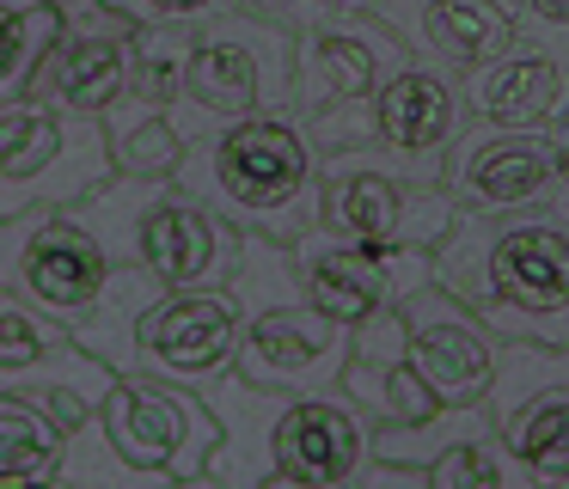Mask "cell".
<instances>
[{"mask_svg": "<svg viewBox=\"0 0 569 489\" xmlns=\"http://www.w3.org/2000/svg\"><path fill=\"white\" fill-rule=\"evenodd\" d=\"M447 196L466 220H502L527 214L563 196V166H557V134L539 129H496L471 122L459 147L447 153Z\"/></svg>", "mask_w": 569, "mask_h": 489, "instance_id": "4fadbf2b", "label": "cell"}, {"mask_svg": "<svg viewBox=\"0 0 569 489\" xmlns=\"http://www.w3.org/2000/svg\"><path fill=\"white\" fill-rule=\"evenodd\" d=\"M343 398L368 416L373 428H410L429 422L435 410H447L429 391V379L410 361V325L398 306H386L380 318L356 330V349H349V373H343Z\"/></svg>", "mask_w": 569, "mask_h": 489, "instance_id": "44dd1931", "label": "cell"}, {"mask_svg": "<svg viewBox=\"0 0 569 489\" xmlns=\"http://www.w3.org/2000/svg\"><path fill=\"white\" fill-rule=\"evenodd\" d=\"M398 312H405V325H410V361L429 379L435 398H441L447 410H483L490 391H496V373H502L508 342L496 337L471 306H459L441 281L410 293Z\"/></svg>", "mask_w": 569, "mask_h": 489, "instance_id": "2e32d148", "label": "cell"}, {"mask_svg": "<svg viewBox=\"0 0 569 489\" xmlns=\"http://www.w3.org/2000/svg\"><path fill=\"white\" fill-rule=\"evenodd\" d=\"M104 435L123 452L136 471L166 477V483H190V477H209L214 440H221V422H214L209 398L190 386H172V379L153 373H123L104 398Z\"/></svg>", "mask_w": 569, "mask_h": 489, "instance_id": "9c48e42d", "label": "cell"}, {"mask_svg": "<svg viewBox=\"0 0 569 489\" xmlns=\"http://www.w3.org/2000/svg\"><path fill=\"white\" fill-rule=\"evenodd\" d=\"M56 37H62L56 0H0V104H13V98L31 92V80L50 61Z\"/></svg>", "mask_w": 569, "mask_h": 489, "instance_id": "cb8c5ba5", "label": "cell"}, {"mask_svg": "<svg viewBox=\"0 0 569 489\" xmlns=\"http://www.w3.org/2000/svg\"><path fill=\"white\" fill-rule=\"evenodd\" d=\"M190 43H197V24L141 31L129 92L117 98V110L104 117V129H111V147L129 141L136 129H148V122H172L178 98H184V73H190Z\"/></svg>", "mask_w": 569, "mask_h": 489, "instance_id": "603a6c76", "label": "cell"}, {"mask_svg": "<svg viewBox=\"0 0 569 489\" xmlns=\"http://www.w3.org/2000/svg\"><path fill=\"white\" fill-rule=\"evenodd\" d=\"M368 465H373V422L343 391L288 398L282 422H276V483L356 489Z\"/></svg>", "mask_w": 569, "mask_h": 489, "instance_id": "ffe728a7", "label": "cell"}, {"mask_svg": "<svg viewBox=\"0 0 569 489\" xmlns=\"http://www.w3.org/2000/svg\"><path fill=\"white\" fill-rule=\"evenodd\" d=\"M202 398H209L214 422H221L209 477L221 489H270L276 483V422L288 410V391H263L251 379L227 373Z\"/></svg>", "mask_w": 569, "mask_h": 489, "instance_id": "7402d4cb", "label": "cell"}, {"mask_svg": "<svg viewBox=\"0 0 569 489\" xmlns=\"http://www.w3.org/2000/svg\"><path fill=\"white\" fill-rule=\"evenodd\" d=\"M56 12H62V37L31 80V98H50L80 117H111L136 73L141 24H129L111 0H56Z\"/></svg>", "mask_w": 569, "mask_h": 489, "instance_id": "5bb4252c", "label": "cell"}, {"mask_svg": "<svg viewBox=\"0 0 569 489\" xmlns=\"http://www.w3.org/2000/svg\"><path fill=\"white\" fill-rule=\"evenodd\" d=\"M551 134H557V166H563V196H569V117L557 122Z\"/></svg>", "mask_w": 569, "mask_h": 489, "instance_id": "836d02e7", "label": "cell"}, {"mask_svg": "<svg viewBox=\"0 0 569 489\" xmlns=\"http://www.w3.org/2000/svg\"><path fill=\"white\" fill-rule=\"evenodd\" d=\"M295 86H300V37L288 24L227 0L214 19L197 24L172 129L184 134V147H197L221 129H239V122L295 117Z\"/></svg>", "mask_w": 569, "mask_h": 489, "instance_id": "277c9868", "label": "cell"}, {"mask_svg": "<svg viewBox=\"0 0 569 489\" xmlns=\"http://www.w3.org/2000/svg\"><path fill=\"white\" fill-rule=\"evenodd\" d=\"M233 7H251V12H263V19H276V24H288V31H307V24H319V19H331V12H356V7H373V0H233Z\"/></svg>", "mask_w": 569, "mask_h": 489, "instance_id": "4dcf8cb0", "label": "cell"}, {"mask_svg": "<svg viewBox=\"0 0 569 489\" xmlns=\"http://www.w3.org/2000/svg\"><path fill=\"white\" fill-rule=\"evenodd\" d=\"M466 104L471 122L551 134L569 117V31H551V24L520 12V43L471 73Z\"/></svg>", "mask_w": 569, "mask_h": 489, "instance_id": "e0dca14e", "label": "cell"}, {"mask_svg": "<svg viewBox=\"0 0 569 489\" xmlns=\"http://www.w3.org/2000/svg\"><path fill=\"white\" fill-rule=\"evenodd\" d=\"M410 68V49L373 7L331 12L300 31V86H295V129L319 153L373 141V104Z\"/></svg>", "mask_w": 569, "mask_h": 489, "instance_id": "5b68a950", "label": "cell"}, {"mask_svg": "<svg viewBox=\"0 0 569 489\" xmlns=\"http://www.w3.org/2000/svg\"><path fill=\"white\" fill-rule=\"evenodd\" d=\"M117 178V147L104 117H80L50 98L0 104V214L74 208Z\"/></svg>", "mask_w": 569, "mask_h": 489, "instance_id": "52a82bcc", "label": "cell"}, {"mask_svg": "<svg viewBox=\"0 0 569 489\" xmlns=\"http://www.w3.org/2000/svg\"><path fill=\"white\" fill-rule=\"evenodd\" d=\"M178 190L263 244H307L325 227L319 147L295 129V117H263L197 141L178 166Z\"/></svg>", "mask_w": 569, "mask_h": 489, "instance_id": "7a4b0ae2", "label": "cell"}, {"mask_svg": "<svg viewBox=\"0 0 569 489\" xmlns=\"http://www.w3.org/2000/svg\"><path fill=\"white\" fill-rule=\"evenodd\" d=\"M239 318L233 293L209 288V293H166L141 312L136 342H129V373H153L172 386L209 391L214 379H227L239 367Z\"/></svg>", "mask_w": 569, "mask_h": 489, "instance_id": "9a60e30c", "label": "cell"}, {"mask_svg": "<svg viewBox=\"0 0 569 489\" xmlns=\"http://www.w3.org/2000/svg\"><path fill=\"white\" fill-rule=\"evenodd\" d=\"M471 129V104H466V80L441 68L410 61L373 104V141L380 153H392L405 171L429 183H447V153L459 147V134Z\"/></svg>", "mask_w": 569, "mask_h": 489, "instance_id": "ac0fdd59", "label": "cell"}, {"mask_svg": "<svg viewBox=\"0 0 569 489\" xmlns=\"http://www.w3.org/2000/svg\"><path fill=\"white\" fill-rule=\"evenodd\" d=\"M239 257H246V232L227 227L214 208H202L197 196H184L178 183H136V208H129V263L148 269L160 288H172V293L227 288Z\"/></svg>", "mask_w": 569, "mask_h": 489, "instance_id": "30bf717a", "label": "cell"}, {"mask_svg": "<svg viewBox=\"0 0 569 489\" xmlns=\"http://www.w3.org/2000/svg\"><path fill=\"white\" fill-rule=\"evenodd\" d=\"M62 489H166V477H148L111 447L104 422H87L80 435H68V459H62Z\"/></svg>", "mask_w": 569, "mask_h": 489, "instance_id": "4316f807", "label": "cell"}, {"mask_svg": "<svg viewBox=\"0 0 569 489\" xmlns=\"http://www.w3.org/2000/svg\"><path fill=\"white\" fill-rule=\"evenodd\" d=\"M429 483H435V489H539V483L527 477V465H520L515 452L502 447L496 422L483 428V435L459 440V447L429 471Z\"/></svg>", "mask_w": 569, "mask_h": 489, "instance_id": "484cf974", "label": "cell"}, {"mask_svg": "<svg viewBox=\"0 0 569 489\" xmlns=\"http://www.w3.org/2000/svg\"><path fill=\"white\" fill-rule=\"evenodd\" d=\"M356 489H435V483H429V471H410V465H380V459H373L368 471H361Z\"/></svg>", "mask_w": 569, "mask_h": 489, "instance_id": "1f68e13d", "label": "cell"}, {"mask_svg": "<svg viewBox=\"0 0 569 489\" xmlns=\"http://www.w3.org/2000/svg\"><path fill=\"white\" fill-rule=\"evenodd\" d=\"M62 342H74L56 318H43L38 306H26L19 293H0V367H31L43 355H56Z\"/></svg>", "mask_w": 569, "mask_h": 489, "instance_id": "83f0119b", "label": "cell"}, {"mask_svg": "<svg viewBox=\"0 0 569 489\" xmlns=\"http://www.w3.org/2000/svg\"><path fill=\"white\" fill-rule=\"evenodd\" d=\"M111 7L123 12L129 24H141V31H166V24H202V19H214L227 0H111Z\"/></svg>", "mask_w": 569, "mask_h": 489, "instance_id": "f546056e", "label": "cell"}, {"mask_svg": "<svg viewBox=\"0 0 569 489\" xmlns=\"http://www.w3.org/2000/svg\"><path fill=\"white\" fill-rule=\"evenodd\" d=\"M117 276L123 263L87 202L0 214V293H19L43 318H56L68 337L104 312Z\"/></svg>", "mask_w": 569, "mask_h": 489, "instance_id": "8992f818", "label": "cell"}, {"mask_svg": "<svg viewBox=\"0 0 569 489\" xmlns=\"http://www.w3.org/2000/svg\"><path fill=\"white\" fill-rule=\"evenodd\" d=\"M435 281L502 342L569 349V196L502 220H459L435 251Z\"/></svg>", "mask_w": 569, "mask_h": 489, "instance_id": "6da1fadb", "label": "cell"}, {"mask_svg": "<svg viewBox=\"0 0 569 489\" xmlns=\"http://www.w3.org/2000/svg\"><path fill=\"white\" fill-rule=\"evenodd\" d=\"M483 410H490L502 447L527 465L532 483L539 489L569 483V349L508 342Z\"/></svg>", "mask_w": 569, "mask_h": 489, "instance_id": "8fae6325", "label": "cell"}, {"mask_svg": "<svg viewBox=\"0 0 569 489\" xmlns=\"http://www.w3.org/2000/svg\"><path fill=\"white\" fill-rule=\"evenodd\" d=\"M166 489H221L214 477H190V483H166Z\"/></svg>", "mask_w": 569, "mask_h": 489, "instance_id": "e575fe53", "label": "cell"}, {"mask_svg": "<svg viewBox=\"0 0 569 489\" xmlns=\"http://www.w3.org/2000/svg\"><path fill=\"white\" fill-rule=\"evenodd\" d=\"M270 489H307V483H270Z\"/></svg>", "mask_w": 569, "mask_h": 489, "instance_id": "d590c367", "label": "cell"}, {"mask_svg": "<svg viewBox=\"0 0 569 489\" xmlns=\"http://www.w3.org/2000/svg\"><path fill=\"white\" fill-rule=\"evenodd\" d=\"M295 263H300V281H307V300L343 330H361L386 306H405L410 293L435 288V251L337 239L325 227L307 244H295Z\"/></svg>", "mask_w": 569, "mask_h": 489, "instance_id": "7c38bea8", "label": "cell"}, {"mask_svg": "<svg viewBox=\"0 0 569 489\" xmlns=\"http://www.w3.org/2000/svg\"><path fill=\"white\" fill-rule=\"evenodd\" d=\"M227 293L246 318L239 367H233L239 379H251L263 391H288V398L343 391L356 330H343L307 300V281H300V263L288 244L246 239V257H239Z\"/></svg>", "mask_w": 569, "mask_h": 489, "instance_id": "3957f363", "label": "cell"}, {"mask_svg": "<svg viewBox=\"0 0 569 489\" xmlns=\"http://www.w3.org/2000/svg\"><path fill=\"white\" fill-rule=\"evenodd\" d=\"M184 134L172 122H148L136 129L129 141H117V178H136V183H178V166H184Z\"/></svg>", "mask_w": 569, "mask_h": 489, "instance_id": "f1b7e54d", "label": "cell"}, {"mask_svg": "<svg viewBox=\"0 0 569 489\" xmlns=\"http://www.w3.org/2000/svg\"><path fill=\"white\" fill-rule=\"evenodd\" d=\"M68 435L26 398L0 391V477H26V471H62Z\"/></svg>", "mask_w": 569, "mask_h": 489, "instance_id": "d4e9b609", "label": "cell"}, {"mask_svg": "<svg viewBox=\"0 0 569 489\" xmlns=\"http://www.w3.org/2000/svg\"><path fill=\"white\" fill-rule=\"evenodd\" d=\"M557 489H569V483H557Z\"/></svg>", "mask_w": 569, "mask_h": 489, "instance_id": "8d00e7d4", "label": "cell"}, {"mask_svg": "<svg viewBox=\"0 0 569 489\" xmlns=\"http://www.w3.org/2000/svg\"><path fill=\"white\" fill-rule=\"evenodd\" d=\"M319 190H325V232H337V239L441 251L466 220L459 202L447 196V183L405 171L380 147L319 153Z\"/></svg>", "mask_w": 569, "mask_h": 489, "instance_id": "ba28073f", "label": "cell"}, {"mask_svg": "<svg viewBox=\"0 0 569 489\" xmlns=\"http://www.w3.org/2000/svg\"><path fill=\"white\" fill-rule=\"evenodd\" d=\"M373 12L392 24L410 61L441 68L453 80H471L520 43V12L508 0H373Z\"/></svg>", "mask_w": 569, "mask_h": 489, "instance_id": "d6986e66", "label": "cell"}, {"mask_svg": "<svg viewBox=\"0 0 569 489\" xmlns=\"http://www.w3.org/2000/svg\"><path fill=\"white\" fill-rule=\"evenodd\" d=\"M0 489H62L56 471H26V477H0Z\"/></svg>", "mask_w": 569, "mask_h": 489, "instance_id": "d6a6232c", "label": "cell"}]
</instances>
